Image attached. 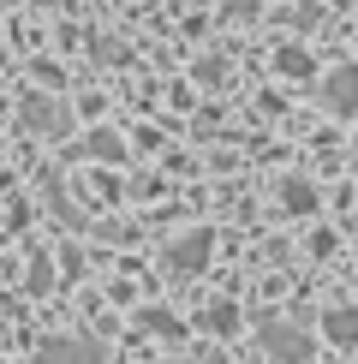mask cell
I'll list each match as a JSON object with an SVG mask.
<instances>
[{
	"instance_id": "cell-1",
	"label": "cell",
	"mask_w": 358,
	"mask_h": 364,
	"mask_svg": "<svg viewBox=\"0 0 358 364\" xmlns=\"http://www.w3.org/2000/svg\"><path fill=\"white\" fill-rule=\"evenodd\" d=\"M263 341H268V353L275 358H310V335L305 328H287V323H275V328H263Z\"/></svg>"
},
{
	"instance_id": "cell-2",
	"label": "cell",
	"mask_w": 358,
	"mask_h": 364,
	"mask_svg": "<svg viewBox=\"0 0 358 364\" xmlns=\"http://www.w3.org/2000/svg\"><path fill=\"white\" fill-rule=\"evenodd\" d=\"M48 364H102V353L84 341H60V346H48Z\"/></svg>"
},
{
	"instance_id": "cell-3",
	"label": "cell",
	"mask_w": 358,
	"mask_h": 364,
	"mask_svg": "<svg viewBox=\"0 0 358 364\" xmlns=\"http://www.w3.org/2000/svg\"><path fill=\"white\" fill-rule=\"evenodd\" d=\"M328 335H335V346H358V311H335L328 316Z\"/></svg>"
}]
</instances>
